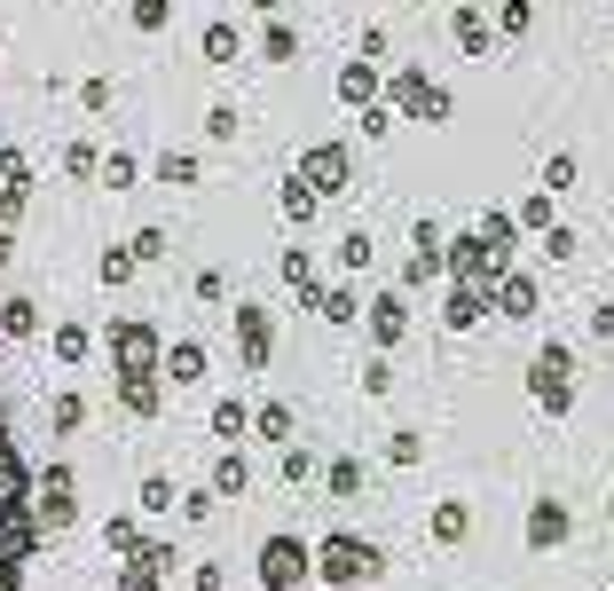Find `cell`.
Listing matches in <instances>:
<instances>
[{
  "label": "cell",
  "instance_id": "1",
  "mask_svg": "<svg viewBox=\"0 0 614 591\" xmlns=\"http://www.w3.org/2000/svg\"><path fill=\"white\" fill-rule=\"evenodd\" d=\"M32 458L17 450V427H9V402H0V591H24L48 529H40V497H32Z\"/></svg>",
  "mask_w": 614,
  "mask_h": 591
},
{
  "label": "cell",
  "instance_id": "2",
  "mask_svg": "<svg viewBox=\"0 0 614 591\" xmlns=\"http://www.w3.org/2000/svg\"><path fill=\"white\" fill-rule=\"evenodd\" d=\"M103 348H111V387H119V410L150 427V418L165 410V340H158V323H150V315H111Z\"/></svg>",
  "mask_w": 614,
  "mask_h": 591
},
{
  "label": "cell",
  "instance_id": "3",
  "mask_svg": "<svg viewBox=\"0 0 614 591\" xmlns=\"http://www.w3.org/2000/svg\"><path fill=\"white\" fill-rule=\"evenodd\" d=\"M386 103H394L410 127H450V119H457V96H450L425 63H394V71H386Z\"/></svg>",
  "mask_w": 614,
  "mask_h": 591
},
{
  "label": "cell",
  "instance_id": "4",
  "mask_svg": "<svg viewBox=\"0 0 614 591\" xmlns=\"http://www.w3.org/2000/svg\"><path fill=\"white\" fill-rule=\"evenodd\" d=\"M379 568H386V552H379L371 537H355V529H331V537H315V575H323L331 591H363Z\"/></svg>",
  "mask_w": 614,
  "mask_h": 591
},
{
  "label": "cell",
  "instance_id": "5",
  "mask_svg": "<svg viewBox=\"0 0 614 591\" xmlns=\"http://www.w3.org/2000/svg\"><path fill=\"white\" fill-rule=\"evenodd\" d=\"M529 394H536L544 418H567V410H575V348H567V340H544V348H536Z\"/></svg>",
  "mask_w": 614,
  "mask_h": 591
},
{
  "label": "cell",
  "instance_id": "6",
  "mask_svg": "<svg viewBox=\"0 0 614 591\" xmlns=\"http://www.w3.org/2000/svg\"><path fill=\"white\" fill-rule=\"evenodd\" d=\"M252 575H260V591H300V583L315 575V544L292 537V529H276L269 544L252 552Z\"/></svg>",
  "mask_w": 614,
  "mask_h": 591
},
{
  "label": "cell",
  "instance_id": "7",
  "mask_svg": "<svg viewBox=\"0 0 614 591\" xmlns=\"http://www.w3.org/2000/svg\"><path fill=\"white\" fill-rule=\"evenodd\" d=\"M229 340H236V363L260 379V371L276 363V315L260 308V300H236V308H229Z\"/></svg>",
  "mask_w": 614,
  "mask_h": 591
},
{
  "label": "cell",
  "instance_id": "8",
  "mask_svg": "<svg viewBox=\"0 0 614 591\" xmlns=\"http://www.w3.org/2000/svg\"><path fill=\"white\" fill-rule=\"evenodd\" d=\"M32 497H40V529H48V537H63V529L79 521V473H71L63 458H48V465L32 473Z\"/></svg>",
  "mask_w": 614,
  "mask_h": 591
},
{
  "label": "cell",
  "instance_id": "9",
  "mask_svg": "<svg viewBox=\"0 0 614 591\" xmlns=\"http://www.w3.org/2000/svg\"><path fill=\"white\" fill-rule=\"evenodd\" d=\"M182 568V552L173 544H158V537H142L134 552H127V568H119V591H165V575Z\"/></svg>",
  "mask_w": 614,
  "mask_h": 591
},
{
  "label": "cell",
  "instance_id": "10",
  "mask_svg": "<svg viewBox=\"0 0 614 591\" xmlns=\"http://www.w3.org/2000/svg\"><path fill=\"white\" fill-rule=\"evenodd\" d=\"M489 315H496V284L450 277V292H442V323H450V331H481Z\"/></svg>",
  "mask_w": 614,
  "mask_h": 591
},
{
  "label": "cell",
  "instance_id": "11",
  "mask_svg": "<svg viewBox=\"0 0 614 591\" xmlns=\"http://www.w3.org/2000/svg\"><path fill=\"white\" fill-rule=\"evenodd\" d=\"M512 261H496V244L481 237V229H457L450 237V277H473V284H496Z\"/></svg>",
  "mask_w": 614,
  "mask_h": 591
},
{
  "label": "cell",
  "instance_id": "12",
  "mask_svg": "<svg viewBox=\"0 0 614 591\" xmlns=\"http://www.w3.org/2000/svg\"><path fill=\"white\" fill-rule=\"evenodd\" d=\"M363 331H371V348L386 355V348H402L410 340V292L394 284V292H379L371 308H363Z\"/></svg>",
  "mask_w": 614,
  "mask_h": 591
},
{
  "label": "cell",
  "instance_id": "13",
  "mask_svg": "<svg viewBox=\"0 0 614 591\" xmlns=\"http://www.w3.org/2000/svg\"><path fill=\"white\" fill-rule=\"evenodd\" d=\"M300 174H308L323 198H339L346 174H355V150H346V142H308V150H300Z\"/></svg>",
  "mask_w": 614,
  "mask_h": 591
},
{
  "label": "cell",
  "instance_id": "14",
  "mask_svg": "<svg viewBox=\"0 0 614 591\" xmlns=\"http://www.w3.org/2000/svg\"><path fill=\"white\" fill-rule=\"evenodd\" d=\"M24 206H32V158L24 150H0V221H24Z\"/></svg>",
  "mask_w": 614,
  "mask_h": 591
},
{
  "label": "cell",
  "instance_id": "15",
  "mask_svg": "<svg viewBox=\"0 0 614 591\" xmlns=\"http://www.w3.org/2000/svg\"><path fill=\"white\" fill-rule=\"evenodd\" d=\"M536 308H544V292H536L529 269H504V277H496V315H504V323H536Z\"/></svg>",
  "mask_w": 614,
  "mask_h": 591
},
{
  "label": "cell",
  "instance_id": "16",
  "mask_svg": "<svg viewBox=\"0 0 614 591\" xmlns=\"http://www.w3.org/2000/svg\"><path fill=\"white\" fill-rule=\"evenodd\" d=\"M567 537H575L567 504H560V497H536V504H529V552H560Z\"/></svg>",
  "mask_w": 614,
  "mask_h": 591
},
{
  "label": "cell",
  "instance_id": "17",
  "mask_svg": "<svg viewBox=\"0 0 614 591\" xmlns=\"http://www.w3.org/2000/svg\"><path fill=\"white\" fill-rule=\"evenodd\" d=\"M450 32H457V48H465L473 63H489V56H496V24H489V9H473V0L450 17Z\"/></svg>",
  "mask_w": 614,
  "mask_h": 591
},
{
  "label": "cell",
  "instance_id": "18",
  "mask_svg": "<svg viewBox=\"0 0 614 591\" xmlns=\"http://www.w3.org/2000/svg\"><path fill=\"white\" fill-rule=\"evenodd\" d=\"M276 206H284V221H292V229H308V221L323 213V190H315V182L300 174V166H292V174L276 182Z\"/></svg>",
  "mask_w": 614,
  "mask_h": 591
},
{
  "label": "cell",
  "instance_id": "19",
  "mask_svg": "<svg viewBox=\"0 0 614 591\" xmlns=\"http://www.w3.org/2000/svg\"><path fill=\"white\" fill-rule=\"evenodd\" d=\"M48 355H56V363H63V371H79V363H87V355H95V331H87V323H79V315H63V323H56V331H48Z\"/></svg>",
  "mask_w": 614,
  "mask_h": 591
},
{
  "label": "cell",
  "instance_id": "20",
  "mask_svg": "<svg viewBox=\"0 0 614 591\" xmlns=\"http://www.w3.org/2000/svg\"><path fill=\"white\" fill-rule=\"evenodd\" d=\"M425 537H433V544H442V552H457V544L473 537V513H465V504H457V497H442V504H433V513H425Z\"/></svg>",
  "mask_w": 614,
  "mask_h": 591
},
{
  "label": "cell",
  "instance_id": "21",
  "mask_svg": "<svg viewBox=\"0 0 614 591\" xmlns=\"http://www.w3.org/2000/svg\"><path fill=\"white\" fill-rule=\"evenodd\" d=\"M386 88H379V56H363V63H339V103H379Z\"/></svg>",
  "mask_w": 614,
  "mask_h": 591
},
{
  "label": "cell",
  "instance_id": "22",
  "mask_svg": "<svg viewBox=\"0 0 614 591\" xmlns=\"http://www.w3.org/2000/svg\"><path fill=\"white\" fill-rule=\"evenodd\" d=\"M315 308H323V323H331V331H355L371 300H363L355 284H323V300H315Z\"/></svg>",
  "mask_w": 614,
  "mask_h": 591
},
{
  "label": "cell",
  "instance_id": "23",
  "mask_svg": "<svg viewBox=\"0 0 614 591\" xmlns=\"http://www.w3.org/2000/svg\"><path fill=\"white\" fill-rule=\"evenodd\" d=\"M150 174H158V190H198V182H205V166H198V150H158Z\"/></svg>",
  "mask_w": 614,
  "mask_h": 591
},
{
  "label": "cell",
  "instance_id": "24",
  "mask_svg": "<svg viewBox=\"0 0 614 591\" xmlns=\"http://www.w3.org/2000/svg\"><path fill=\"white\" fill-rule=\"evenodd\" d=\"M205 371H213V348H205V340H173V348H165V379H182V387H198Z\"/></svg>",
  "mask_w": 614,
  "mask_h": 591
},
{
  "label": "cell",
  "instance_id": "25",
  "mask_svg": "<svg viewBox=\"0 0 614 591\" xmlns=\"http://www.w3.org/2000/svg\"><path fill=\"white\" fill-rule=\"evenodd\" d=\"M489 244H496V261H512V252H520V237H529V229H520V213H504V206H489L481 221H473Z\"/></svg>",
  "mask_w": 614,
  "mask_h": 591
},
{
  "label": "cell",
  "instance_id": "26",
  "mask_svg": "<svg viewBox=\"0 0 614 591\" xmlns=\"http://www.w3.org/2000/svg\"><path fill=\"white\" fill-rule=\"evenodd\" d=\"M32 331H40V300L9 292V300H0V340H32Z\"/></svg>",
  "mask_w": 614,
  "mask_h": 591
},
{
  "label": "cell",
  "instance_id": "27",
  "mask_svg": "<svg viewBox=\"0 0 614 591\" xmlns=\"http://www.w3.org/2000/svg\"><path fill=\"white\" fill-rule=\"evenodd\" d=\"M213 489H221V497H252V458H244L236 442L213 458Z\"/></svg>",
  "mask_w": 614,
  "mask_h": 591
},
{
  "label": "cell",
  "instance_id": "28",
  "mask_svg": "<svg viewBox=\"0 0 614 591\" xmlns=\"http://www.w3.org/2000/svg\"><path fill=\"white\" fill-rule=\"evenodd\" d=\"M276 269H284V284H292V292H300L308 308L323 300V277H315V261H308V252H300V244H292V252H276Z\"/></svg>",
  "mask_w": 614,
  "mask_h": 591
},
{
  "label": "cell",
  "instance_id": "29",
  "mask_svg": "<svg viewBox=\"0 0 614 591\" xmlns=\"http://www.w3.org/2000/svg\"><path fill=\"white\" fill-rule=\"evenodd\" d=\"M213 434H221V442H244V434H252V402H244V394H221V402H213Z\"/></svg>",
  "mask_w": 614,
  "mask_h": 591
},
{
  "label": "cell",
  "instance_id": "30",
  "mask_svg": "<svg viewBox=\"0 0 614 591\" xmlns=\"http://www.w3.org/2000/svg\"><path fill=\"white\" fill-rule=\"evenodd\" d=\"M292 427H300L292 402H260V410H252V434H260V442H292Z\"/></svg>",
  "mask_w": 614,
  "mask_h": 591
},
{
  "label": "cell",
  "instance_id": "31",
  "mask_svg": "<svg viewBox=\"0 0 614 591\" xmlns=\"http://www.w3.org/2000/svg\"><path fill=\"white\" fill-rule=\"evenodd\" d=\"M520 229H529V237L560 229V190H529V198H520Z\"/></svg>",
  "mask_w": 614,
  "mask_h": 591
},
{
  "label": "cell",
  "instance_id": "32",
  "mask_svg": "<svg viewBox=\"0 0 614 591\" xmlns=\"http://www.w3.org/2000/svg\"><path fill=\"white\" fill-rule=\"evenodd\" d=\"M134 513H182V489H173L165 473H142V489H134Z\"/></svg>",
  "mask_w": 614,
  "mask_h": 591
},
{
  "label": "cell",
  "instance_id": "33",
  "mask_svg": "<svg viewBox=\"0 0 614 591\" xmlns=\"http://www.w3.org/2000/svg\"><path fill=\"white\" fill-rule=\"evenodd\" d=\"M198 48H205V63H244V32H236L229 17H221V24H205V40H198Z\"/></svg>",
  "mask_w": 614,
  "mask_h": 591
},
{
  "label": "cell",
  "instance_id": "34",
  "mask_svg": "<svg viewBox=\"0 0 614 591\" xmlns=\"http://www.w3.org/2000/svg\"><path fill=\"white\" fill-rule=\"evenodd\" d=\"M323 489H331L339 504H355V497H363V458H331V465H323Z\"/></svg>",
  "mask_w": 614,
  "mask_h": 591
},
{
  "label": "cell",
  "instance_id": "35",
  "mask_svg": "<svg viewBox=\"0 0 614 591\" xmlns=\"http://www.w3.org/2000/svg\"><path fill=\"white\" fill-rule=\"evenodd\" d=\"M134 269H142V252H134V244H111L103 261H95V277H103L111 292H127V284H134Z\"/></svg>",
  "mask_w": 614,
  "mask_h": 591
},
{
  "label": "cell",
  "instance_id": "36",
  "mask_svg": "<svg viewBox=\"0 0 614 591\" xmlns=\"http://www.w3.org/2000/svg\"><path fill=\"white\" fill-rule=\"evenodd\" d=\"M394 127H402V111H394V103H386V96H379V103H363V111H355V134H363V142H386V134H394Z\"/></svg>",
  "mask_w": 614,
  "mask_h": 591
},
{
  "label": "cell",
  "instance_id": "37",
  "mask_svg": "<svg viewBox=\"0 0 614 591\" xmlns=\"http://www.w3.org/2000/svg\"><path fill=\"white\" fill-rule=\"evenodd\" d=\"M48 427H56V442H63V434H79V427H87V394H71V387H63V394L48 402Z\"/></svg>",
  "mask_w": 614,
  "mask_h": 591
},
{
  "label": "cell",
  "instance_id": "38",
  "mask_svg": "<svg viewBox=\"0 0 614 591\" xmlns=\"http://www.w3.org/2000/svg\"><path fill=\"white\" fill-rule=\"evenodd\" d=\"M371 261H379V244H371V229H346V237H339V269H346V277H363Z\"/></svg>",
  "mask_w": 614,
  "mask_h": 591
},
{
  "label": "cell",
  "instance_id": "39",
  "mask_svg": "<svg viewBox=\"0 0 614 591\" xmlns=\"http://www.w3.org/2000/svg\"><path fill=\"white\" fill-rule=\"evenodd\" d=\"M260 63H300V32H292L284 17H276L269 32H260Z\"/></svg>",
  "mask_w": 614,
  "mask_h": 591
},
{
  "label": "cell",
  "instance_id": "40",
  "mask_svg": "<svg viewBox=\"0 0 614 591\" xmlns=\"http://www.w3.org/2000/svg\"><path fill=\"white\" fill-rule=\"evenodd\" d=\"M63 174L71 182H103V150L95 142H63Z\"/></svg>",
  "mask_w": 614,
  "mask_h": 591
},
{
  "label": "cell",
  "instance_id": "41",
  "mask_svg": "<svg viewBox=\"0 0 614 591\" xmlns=\"http://www.w3.org/2000/svg\"><path fill=\"white\" fill-rule=\"evenodd\" d=\"M386 465H402V473L425 465V434H417V427H394V434H386Z\"/></svg>",
  "mask_w": 614,
  "mask_h": 591
},
{
  "label": "cell",
  "instance_id": "42",
  "mask_svg": "<svg viewBox=\"0 0 614 591\" xmlns=\"http://www.w3.org/2000/svg\"><path fill=\"white\" fill-rule=\"evenodd\" d=\"M142 182V158L134 150H103V190H134Z\"/></svg>",
  "mask_w": 614,
  "mask_h": 591
},
{
  "label": "cell",
  "instance_id": "43",
  "mask_svg": "<svg viewBox=\"0 0 614 591\" xmlns=\"http://www.w3.org/2000/svg\"><path fill=\"white\" fill-rule=\"evenodd\" d=\"M496 32L504 40H529L536 32V9H529V0H496Z\"/></svg>",
  "mask_w": 614,
  "mask_h": 591
},
{
  "label": "cell",
  "instance_id": "44",
  "mask_svg": "<svg viewBox=\"0 0 614 591\" xmlns=\"http://www.w3.org/2000/svg\"><path fill=\"white\" fill-rule=\"evenodd\" d=\"M276 473H284L292 489H308V481H315V450H308V442H284V458H276Z\"/></svg>",
  "mask_w": 614,
  "mask_h": 591
},
{
  "label": "cell",
  "instance_id": "45",
  "mask_svg": "<svg viewBox=\"0 0 614 591\" xmlns=\"http://www.w3.org/2000/svg\"><path fill=\"white\" fill-rule=\"evenodd\" d=\"M127 24L134 32H165L173 24V0H127Z\"/></svg>",
  "mask_w": 614,
  "mask_h": 591
},
{
  "label": "cell",
  "instance_id": "46",
  "mask_svg": "<svg viewBox=\"0 0 614 591\" xmlns=\"http://www.w3.org/2000/svg\"><path fill=\"white\" fill-rule=\"evenodd\" d=\"M355 387H363L371 402H386V394H394V371H386V355H379V348H371V363L355 371Z\"/></svg>",
  "mask_w": 614,
  "mask_h": 591
},
{
  "label": "cell",
  "instance_id": "47",
  "mask_svg": "<svg viewBox=\"0 0 614 591\" xmlns=\"http://www.w3.org/2000/svg\"><path fill=\"white\" fill-rule=\"evenodd\" d=\"M103 544H111V552L127 560V552L142 544V529H134V513H111V521H103Z\"/></svg>",
  "mask_w": 614,
  "mask_h": 591
},
{
  "label": "cell",
  "instance_id": "48",
  "mask_svg": "<svg viewBox=\"0 0 614 591\" xmlns=\"http://www.w3.org/2000/svg\"><path fill=\"white\" fill-rule=\"evenodd\" d=\"M575 174H583L575 150H552V158H544V190H575Z\"/></svg>",
  "mask_w": 614,
  "mask_h": 591
},
{
  "label": "cell",
  "instance_id": "49",
  "mask_svg": "<svg viewBox=\"0 0 614 591\" xmlns=\"http://www.w3.org/2000/svg\"><path fill=\"white\" fill-rule=\"evenodd\" d=\"M410 252H450V237H442V221H433V213L410 221Z\"/></svg>",
  "mask_w": 614,
  "mask_h": 591
},
{
  "label": "cell",
  "instance_id": "50",
  "mask_svg": "<svg viewBox=\"0 0 614 591\" xmlns=\"http://www.w3.org/2000/svg\"><path fill=\"white\" fill-rule=\"evenodd\" d=\"M575 252H583V237H575L567 221H560V229H544V261H560V269H567V261H575Z\"/></svg>",
  "mask_w": 614,
  "mask_h": 591
},
{
  "label": "cell",
  "instance_id": "51",
  "mask_svg": "<svg viewBox=\"0 0 614 591\" xmlns=\"http://www.w3.org/2000/svg\"><path fill=\"white\" fill-rule=\"evenodd\" d=\"M205 134H213V142H236V134H244L236 103H213V111H205Z\"/></svg>",
  "mask_w": 614,
  "mask_h": 591
},
{
  "label": "cell",
  "instance_id": "52",
  "mask_svg": "<svg viewBox=\"0 0 614 591\" xmlns=\"http://www.w3.org/2000/svg\"><path fill=\"white\" fill-rule=\"evenodd\" d=\"M190 292H198L205 308H221V300H229V269H198V277H190Z\"/></svg>",
  "mask_w": 614,
  "mask_h": 591
},
{
  "label": "cell",
  "instance_id": "53",
  "mask_svg": "<svg viewBox=\"0 0 614 591\" xmlns=\"http://www.w3.org/2000/svg\"><path fill=\"white\" fill-rule=\"evenodd\" d=\"M221 504H229V497H221V489L205 481V489H190V497H182V513H190V521H213V513H221Z\"/></svg>",
  "mask_w": 614,
  "mask_h": 591
},
{
  "label": "cell",
  "instance_id": "54",
  "mask_svg": "<svg viewBox=\"0 0 614 591\" xmlns=\"http://www.w3.org/2000/svg\"><path fill=\"white\" fill-rule=\"evenodd\" d=\"M111 96H119V88H111L103 71H95V79H79V111H111Z\"/></svg>",
  "mask_w": 614,
  "mask_h": 591
},
{
  "label": "cell",
  "instance_id": "55",
  "mask_svg": "<svg viewBox=\"0 0 614 591\" xmlns=\"http://www.w3.org/2000/svg\"><path fill=\"white\" fill-rule=\"evenodd\" d=\"M190 591H229V568H221V560H198V568H190Z\"/></svg>",
  "mask_w": 614,
  "mask_h": 591
},
{
  "label": "cell",
  "instance_id": "56",
  "mask_svg": "<svg viewBox=\"0 0 614 591\" xmlns=\"http://www.w3.org/2000/svg\"><path fill=\"white\" fill-rule=\"evenodd\" d=\"M134 252H142V269L165 261V229H134Z\"/></svg>",
  "mask_w": 614,
  "mask_h": 591
},
{
  "label": "cell",
  "instance_id": "57",
  "mask_svg": "<svg viewBox=\"0 0 614 591\" xmlns=\"http://www.w3.org/2000/svg\"><path fill=\"white\" fill-rule=\"evenodd\" d=\"M591 331H598V340H614V300H598V308H591Z\"/></svg>",
  "mask_w": 614,
  "mask_h": 591
},
{
  "label": "cell",
  "instance_id": "58",
  "mask_svg": "<svg viewBox=\"0 0 614 591\" xmlns=\"http://www.w3.org/2000/svg\"><path fill=\"white\" fill-rule=\"evenodd\" d=\"M9 261H17V229H9V221H0V269H9Z\"/></svg>",
  "mask_w": 614,
  "mask_h": 591
},
{
  "label": "cell",
  "instance_id": "59",
  "mask_svg": "<svg viewBox=\"0 0 614 591\" xmlns=\"http://www.w3.org/2000/svg\"><path fill=\"white\" fill-rule=\"evenodd\" d=\"M252 9H260V17H284V0H252Z\"/></svg>",
  "mask_w": 614,
  "mask_h": 591
},
{
  "label": "cell",
  "instance_id": "60",
  "mask_svg": "<svg viewBox=\"0 0 614 591\" xmlns=\"http://www.w3.org/2000/svg\"><path fill=\"white\" fill-rule=\"evenodd\" d=\"M606 521H614V489H606Z\"/></svg>",
  "mask_w": 614,
  "mask_h": 591
},
{
  "label": "cell",
  "instance_id": "61",
  "mask_svg": "<svg viewBox=\"0 0 614 591\" xmlns=\"http://www.w3.org/2000/svg\"><path fill=\"white\" fill-rule=\"evenodd\" d=\"M0 48H9V40H0Z\"/></svg>",
  "mask_w": 614,
  "mask_h": 591
}]
</instances>
